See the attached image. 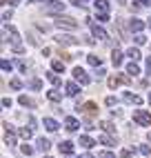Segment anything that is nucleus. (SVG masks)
I'll list each match as a JSON object with an SVG mask.
<instances>
[{"label":"nucleus","instance_id":"5701e85b","mask_svg":"<svg viewBox=\"0 0 151 158\" xmlns=\"http://www.w3.org/2000/svg\"><path fill=\"white\" fill-rule=\"evenodd\" d=\"M47 80L51 82V85H56V87L60 85V76H58L56 71H49V73H47Z\"/></svg>","mask_w":151,"mask_h":158},{"label":"nucleus","instance_id":"412c9836","mask_svg":"<svg viewBox=\"0 0 151 158\" xmlns=\"http://www.w3.org/2000/svg\"><path fill=\"white\" fill-rule=\"evenodd\" d=\"M93 145H96L93 138H89V136H80V147H84V149H91Z\"/></svg>","mask_w":151,"mask_h":158},{"label":"nucleus","instance_id":"ea45409f","mask_svg":"<svg viewBox=\"0 0 151 158\" xmlns=\"http://www.w3.org/2000/svg\"><path fill=\"white\" fill-rule=\"evenodd\" d=\"M2 107H5V109L11 107V98H2Z\"/></svg>","mask_w":151,"mask_h":158},{"label":"nucleus","instance_id":"393cba45","mask_svg":"<svg viewBox=\"0 0 151 158\" xmlns=\"http://www.w3.org/2000/svg\"><path fill=\"white\" fill-rule=\"evenodd\" d=\"M45 127H47L49 131H56V129H58V123L53 120V118H45Z\"/></svg>","mask_w":151,"mask_h":158},{"label":"nucleus","instance_id":"c85d7f7f","mask_svg":"<svg viewBox=\"0 0 151 158\" xmlns=\"http://www.w3.org/2000/svg\"><path fill=\"white\" fill-rule=\"evenodd\" d=\"M31 134H34V129H29V127H22V129H20V136H22L25 140H29V138H31Z\"/></svg>","mask_w":151,"mask_h":158},{"label":"nucleus","instance_id":"20e7f679","mask_svg":"<svg viewBox=\"0 0 151 158\" xmlns=\"http://www.w3.org/2000/svg\"><path fill=\"white\" fill-rule=\"evenodd\" d=\"M73 78H76V82H80V85H89V82H91L89 73L84 71L82 67H73Z\"/></svg>","mask_w":151,"mask_h":158},{"label":"nucleus","instance_id":"de8ad7c7","mask_svg":"<svg viewBox=\"0 0 151 158\" xmlns=\"http://www.w3.org/2000/svg\"><path fill=\"white\" fill-rule=\"evenodd\" d=\"M149 105H151V91H149Z\"/></svg>","mask_w":151,"mask_h":158},{"label":"nucleus","instance_id":"4c0bfd02","mask_svg":"<svg viewBox=\"0 0 151 158\" xmlns=\"http://www.w3.org/2000/svg\"><path fill=\"white\" fill-rule=\"evenodd\" d=\"M98 158H116V154H111V152H100Z\"/></svg>","mask_w":151,"mask_h":158},{"label":"nucleus","instance_id":"f03ea898","mask_svg":"<svg viewBox=\"0 0 151 158\" xmlns=\"http://www.w3.org/2000/svg\"><path fill=\"white\" fill-rule=\"evenodd\" d=\"M56 27H60V29H78V20L69 18V16H58L56 18Z\"/></svg>","mask_w":151,"mask_h":158},{"label":"nucleus","instance_id":"2f4dec72","mask_svg":"<svg viewBox=\"0 0 151 158\" xmlns=\"http://www.w3.org/2000/svg\"><path fill=\"white\" fill-rule=\"evenodd\" d=\"M29 87H31V89H36V91H38V89L42 87V82H40L38 78H34V80H29Z\"/></svg>","mask_w":151,"mask_h":158},{"label":"nucleus","instance_id":"79ce46f5","mask_svg":"<svg viewBox=\"0 0 151 158\" xmlns=\"http://www.w3.org/2000/svg\"><path fill=\"white\" fill-rule=\"evenodd\" d=\"M120 158H131V149H122V154H120Z\"/></svg>","mask_w":151,"mask_h":158},{"label":"nucleus","instance_id":"72a5a7b5","mask_svg":"<svg viewBox=\"0 0 151 158\" xmlns=\"http://www.w3.org/2000/svg\"><path fill=\"white\" fill-rule=\"evenodd\" d=\"M22 154H25V156H31V154H34V147L25 143V145H22Z\"/></svg>","mask_w":151,"mask_h":158},{"label":"nucleus","instance_id":"c9c22d12","mask_svg":"<svg viewBox=\"0 0 151 158\" xmlns=\"http://www.w3.org/2000/svg\"><path fill=\"white\" fill-rule=\"evenodd\" d=\"M16 67H18L20 71L25 73V71H27V62H25V60H18V62H16Z\"/></svg>","mask_w":151,"mask_h":158},{"label":"nucleus","instance_id":"37998d69","mask_svg":"<svg viewBox=\"0 0 151 158\" xmlns=\"http://www.w3.org/2000/svg\"><path fill=\"white\" fill-rule=\"evenodd\" d=\"M2 20H5V23H7V20H11V9H9V11H5V14H2Z\"/></svg>","mask_w":151,"mask_h":158},{"label":"nucleus","instance_id":"bb28decb","mask_svg":"<svg viewBox=\"0 0 151 158\" xmlns=\"http://www.w3.org/2000/svg\"><path fill=\"white\" fill-rule=\"evenodd\" d=\"M100 127H102L104 131H109V134H116V127H113L109 120H102V123H100Z\"/></svg>","mask_w":151,"mask_h":158},{"label":"nucleus","instance_id":"6e6552de","mask_svg":"<svg viewBox=\"0 0 151 158\" xmlns=\"http://www.w3.org/2000/svg\"><path fill=\"white\" fill-rule=\"evenodd\" d=\"M47 2V9L51 14H56V11H64V2H60V0H45Z\"/></svg>","mask_w":151,"mask_h":158},{"label":"nucleus","instance_id":"7ed1b4c3","mask_svg":"<svg viewBox=\"0 0 151 158\" xmlns=\"http://www.w3.org/2000/svg\"><path fill=\"white\" fill-rule=\"evenodd\" d=\"M133 120L138 125H142V127H149V125H151V114L145 111V109H136L133 111Z\"/></svg>","mask_w":151,"mask_h":158},{"label":"nucleus","instance_id":"f8f14e48","mask_svg":"<svg viewBox=\"0 0 151 158\" xmlns=\"http://www.w3.org/2000/svg\"><path fill=\"white\" fill-rule=\"evenodd\" d=\"M93 7H96V14H109V2L107 0H96Z\"/></svg>","mask_w":151,"mask_h":158},{"label":"nucleus","instance_id":"aec40b11","mask_svg":"<svg viewBox=\"0 0 151 158\" xmlns=\"http://www.w3.org/2000/svg\"><path fill=\"white\" fill-rule=\"evenodd\" d=\"M127 73H129V76H138V73H140V67L136 65V60H131V62H129V65H127Z\"/></svg>","mask_w":151,"mask_h":158},{"label":"nucleus","instance_id":"09e8293b","mask_svg":"<svg viewBox=\"0 0 151 158\" xmlns=\"http://www.w3.org/2000/svg\"><path fill=\"white\" fill-rule=\"evenodd\" d=\"M118 2H122V5H124V2H127V0H118Z\"/></svg>","mask_w":151,"mask_h":158},{"label":"nucleus","instance_id":"a878e982","mask_svg":"<svg viewBox=\"0 0 151 158\" xmlns=\"http://www.w3.org/2000/svg\"><path fill=\"white\" fill-rule=\"evenodd\" d=\"M51 69H53V71H62V73H64V62H62V60H53V62H51Z\"/></svg>","mask_w":151,"mask_h":158},{"label":"nucleus","instance_id":"f3484780","mask_svg":"<svg viewBox=\"0 0 151 158\" xmlns=\"http://www.w3.org/2000/svg\"><path fill=\"white\" fill-rule=\"evenodd\" d=\"M47 98H49L51 102H60V100H62V94H60L58 89H49V91H47Z\"/></svg>","mask_w":151,"mask_h":158},{"label":"nucleus","instance_id":"2eb2a0df","mask_svg":"<svg viewBox=\"0 0 151 158\" xmlns=\"http://www.w3.org/2000/svg\"><path fill=\"white\" fill-rule=\"evenodd\" d=\"M124 102H131V105H140V102H142V98H140L138 96V94H129V91H124Z\"/></svg>","mask_w":151,"mask_h":158},{"label":"nucleus","instance_id":"c756f323","mask_svg":"<svg viewBox=\"0 0 151 158\" xmlns=\"http://www.w3.org/2000/svg\"><path fill=\"white\" fill-rule=\"evenodd\" d=\"M9 87H11V89H16V91H18V89H22V82H20L18 78H14V80H9Z\"/></svg>","mask_w":151,"mask_h":158},{"label":"nucleus","instance_id":"4468645a","mask_svg":"<svg viewBox=\"0 0 151 158\" xmlns=\"http://www.w3.org/2000/svg\"><path fill=\"white\" fill-rule=\"evenodd\" d=\"M64 89H67V96H71V98H76V96H78V91H80L78 82H67V85H64Z\"/></svg>","mask_w":151,"mask_h":158},{"label":"nucleus","instance_id":"f704fd0d","mask_svg":"<svg viewBox=\"0 0 151 158\" xmlns=\"http://www.w3.org/2000/svg\"><path fill=\"white\" fill-rule=\"evenodd\" d=\"M133 2H136V9H138V7H149L151 0H133Z\"/></svg>","mask_w":151,"mask_h":158},{"label":"nucleus","instance_id":"8fccbe9b","mask_svg":"<svg viewBox=\"0 0 151 158\" xmlns=\"http://www.w3.org/2000/svg\"><path fill=\"white\" fill-rule=\"evenodd\" d=\"M149 140H151V131H149Z\"/></svg>","mask_w":151,"mask_h":158},{"label":"nucleus","instance_id":"6ab92c4d","mask_svg":"<svg viewBox=\"0 0 151 158\" xmlns=\"http://www.w3.org/2000/svg\"><path fill=\"white\" fill-rule=\"evenodd\" d=\"M18 102H20V105H22V107H29V109H34V107H36V102H34V100H31L29 96H25V94H22V96H20V98H18Z\"/></svg>","mask_w":151,"mask_h":158},{"label":"nucleus","instance_id":"a211bd4d","mask_svg":"<svg viewBox=\"0 0 151 158\" xmlns=\"http://www.w3.org/2000/svg\"><path fill=\"white\" fill-rule=\"evenodd\" d=\"M111 62H113V67H120V65H122V54H120L118 49L111 51Z\"/></svg>","mask_w":151,"mask_h":158},{"label":"nucleus","instance_id":"cd10ccee","mask_svg":"<svg viewBox=\"0 0 151 158\" xmlns=\"http://www.w3.org/2000/svg\"><path fill=\"white\" fill-rule=\"evenodd\" d=\"M133 40H136V45H145L147 43V36L142 34V31H138V34L133 36Z\"/></svg>","mask_w":151,"mask_h":158},{"label":"nucleus","instance_id":"e433bc0d","mask_svg":"<svg viewBox=\"0 0 151 158\" xmlns=\"http://www.w3.org/2000/svg\"><path fill=\"white\" fill-rule=\"evenodd\" d=\"M138 152H140V154H145V156H149L151 149H149V145H140V147H138Z\"/></svg>","mask_w":151,"mask_h":158},{"label":"nucleus","instance_id":"7c9ffc66","mask_svg":"<svg viewBox=\"0 0 151 158\" xmlns=\"http://www.w3.org/2000/svg\"><path fill=\"white\" fill-rule=\"evenodd\" d=\"M0 67H2V71H5V73H9L14 65H11V62H9V60H5V58H2V62H0Z\"/></svg>","mask_w":151,"mask_h":158},{"label":"nucleus","instance_id":"9b49d317","mask_svg":"<svg viewBox=\"0 0 151 158\" xmlns=\"http://www.w3.org/2000/svg\"><path fill=\"white\" fill-rule=\"evenodd\" d=\"M129 29H131L133 34H138V31L145 29V23H142L140 18H131V20H129Z\"/></svg>","mask_w":151,"mask_h":158},{"label":"nucleus","instance_id":"f257e3e1","mask_svg":"<svg viewBox=\"0 0 151 158\" xmlns=\"http://www.w3.org/2000/svg\"><path fill=\"white\" fill-rule=\"evenodd\" d=\"M7 38H9V43H11V47H14L16 54H22V51H25V47L20 45V34H18L16 27H5V40Z\"/></svg>","mask_w":151,"mask_h":158},{"label":"nucleus","instance_id":"423d86ee","mask_svg":"<svg viewBox=\"0 0 151 158\" xmlns=\"http://www.w3.org/2000/svg\"><path fill=\"white\" fill-rule=\"evenodd\" d=\"M87 23H89V27H91L93 38H98V40H107V38H109V36H107V31H104L102 27H98V25L93 23V20H87Z\"/></svg>","mask_w":151,"mask_h":158},{"label":"nucleus","instance_id":"1a4fd4ad","mask_svg":"<svg viewBox=\"0 0 151 158\" xmlns=\"http://www.w3.org/2000/svg\"><path fill=\"white\" fill-rule=\"evenodd\" d=\"M78 127H80V123L73 118V116H67L64 118V129L67 131H78Z\"/></svg>","mask_w":151,"mask_h":158},{"label":"nucleus","instance_id":"49530a36","mask_svg":"<svg viewBox=\"0 0 151 158\" xmlns=\"http://www.w3.org/2000/svg\"><path fill=\"white\" fill-rule=\"evenodd\" d=\"M20 2V0H9V5H18Z\"/></svg>","mask_w":151,"mask_h":158},{"label":"nucleus","instance_id":"3c124183","mask_svg":"<svg viewBox=\"0 0 151 158\" xmlns=\"http://www.w3.org/2000/svg\"><path fill=\"white\" fill-rule=\"evenodd\" d=\"M45 158H51V156H45Z\"/></svg>","mask_w":151,"mask_h":158},{"label":"nucleus","instance_id":"a19ab883","mask_svg":"<svg viewBox=\"0 0 151 158\" xmlns=\"http://www.w3.org/2000/svg\"><path fill=\"white\" fill-rule=\"evenodd\" d=\"M107 105H109V107H113V105H116V98L113 96H107V100H104Z\"/></svg>","mask_w":151,"mask_h":158},{"label":"nucleus","instance_id":"a18cd8bd","mask_svg":"<svg viewBox=\"0 0 151 158\" xmlns=\"http://www.w3.org/2000/svg\"><path fill=\"white\" fill-rule=\"evenodd\" d=\"M80 158H93V156H91V154H82Z\"/></svg>","mask_w":151,"mask_h":158},{"label":"nucleus","instance_id":"b1692460","mask_svg":"<svg viewBox=\"0 0 151 158\" xmlns=\"http://www.w3.org/2000/svg\"><path fill=\"white\" fill-rule=\"evenodd\" d=\"M127 56L131 58V60H140V51H138L136 47H129V49H127Z\"/></svg>","mask_w":151,"mask_h":158},{"label":"nucleus","instance_id":"ddd939ff","mask_svg":"<svg viewBox=\"0 0 151 158\" xmlns=\"http://www.w3.org/2000/svg\"><path fill=\"white\" fill-rule=\"evenodd\" d=\"M58 147H60V154H67V156L73 154V143H71V140H62Z\"/></svg>","mask_w":151,"mask_h":158},{"label":"nucleus","instance_id":"0eeeda50","mask_svg":"<svg viewBox=\"0 0 151 158\" xmlns=\"http://www.w3.org/2000/svg\"><path fill=\"white\" fill-rule=\"evenodd\" d=\"M131 80V76H111L109 80H107V85H109V89H116L118 85H122V82H129Z\"/></svg>","mask_w":151,"mask_h":158},{"label":"nucleus","instance_id":"dca6fc26","mask_svg":"<svg viewBox=\"0 0 151 158\" xmlns=\"http://www.w3.org/2000/svg\"><path fill=\"white\" fill-rule=\"evenodd\" d=\"M49 147H51V143H49L47 138H38V143H36V149H38V152L45 154V152H49Z\"/></svg>","mask_w":151,"mask_h":158},{"label":"nucleus","instance_id":"c03bdc74","mask_svg":"<svg viewBox=\"0 0 151 158\" xmlns=\"http://www.w3.org/2000/svg\"><path fill=\"white\" fill-rule=\"evenodd\" d=\"M147 71L151 73V58H147Z\"/></svg>","mask_w":151,"mask_h":158},{"label":"nucleus","instance_id":"9d476101","mask_svg":"<svg viewBox=\"0 0 151 158\" xmlns=\"http://www.w3.org/2000/svg\"><path fill=\"white\" fill-rule=\"evenodd\" d=\"M76 109H78V111L82 109L87 116H96V114H98V107H96V102H84L82 107H76Z\"/></svg>","mask_w":151,"mask_h":158},{"label":"nucleus","instance_id":"58836bf2","mask_svg":"<svg viewBox=\"0 0 151 158\" xmlns=\"http://www.w3.org/2000/svg\"><path fill=\"white\" fill-rule=\"evenodd\" d=\"M98 20L100 23H109V14H98Z\"/></svg>","mask_w":151,"mask_h":158},{"label":"nucleus","instance_id":"39448f33","mask_svg":"<svg viewBox=\"0 0 151 158\" xmlns=\"http://www.w3.org/2000/svg\"><path fill=\"white\" fill-rule=\"evenodd\" d=\"M56 43L62 45V47H71V45H80V40L76 38V36H64V34H60V36H56Z\"/></svg>","mask_w":151,"mask_h":158},{"label":"nucleus","instance_id":"473e14b6","mask_svg":"<svg viewBox=\"0 0 151 158\" xmlns=\"http://www.w3.org/2000/svg\"><path fill=\"white\" fill-rule=\"evenodd\" d=\"M100 143L102 145H116V140L111 138V136H100Z\"/></svg>","mask_w":151,"mask_h":158},{"label":"nucleus","instance_id":"4be33fe9","mask_svg":"<svg viewBox=\"0 0 151 158\" xmlns=\"http://www.w3.org/2000/svg\"><path fill=\"white\" fill-rule=\"evenodd\" d=\"M87 62H89V65L91 67H102V60H100V56H87Z\"/></svg>","mask_w":151,"mask_h":158}]
</instances>
